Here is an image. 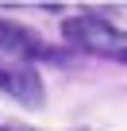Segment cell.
<instances>
[{"mask_svg": "<svg viewBox=\"0 0 127 131\" xmlns=\"http://www.w3.org/2000/svg\"><path fill=\"white\" fill-rule=\"evenodd\" d=\"M0 54H4L8 62H27V58L46 54V46H42L27 27H19V23H12V19H0Z\"/></svg>", "mask_w": 127, "mask_h": 131, "instance_id": "obj_3", "label": "cell"}, {"mask_svg": "<svg viewBox=\"0 0 127 131\" xmlns=\"http://www.w3.org/2000/svg\"><path fill=\"white\" fill-rule=\"evenodd\" d=\"M0 93H8L12 100H23V104H42L46 96L42 77L27 62H0Z\"/></svg>", "mask_w": 127, "mask_h": 131, "instance_id": "obj_2", "label": "cell"}, {"mask_svg": "<svg viewBox=\"0 0 127 131\" xmlns=\"http://www.w3.org/2000/svg\"><path fill=\"white\" fill-rule=\"evenodd\" d=\"M119 58H123V62H127V50H123V54H119Z\"/></svg>", "mask_w": 127, "mask_h": 131, "instance_id": "obj_5", "label": "cell"}, {"mask_svg": "<svg viewBox=\"0 0 127 131\" xmlns=\"http://www.w3.org/2000/svg\"><path fill=\"white\" fill-rule=\"evenodd\" d=\"M4 131H31V127H12V123H8V127H4Z\"/></svg>", "mask_w": 127, "mask_h": 131, "instance_id": "obj_4", "label": "cell"}, {"mask_svg": "<svg viewBox=\"0 0 127 131\" xmlns=\"http://www.w3.org/2000/svg\"><path fill=\"white\" fill-rule=\"evenodd\" d=\"M62 35H66L73 46L100 50V54H116V58L123 54V42H127V35L119 27H112L108 19H100V16H73V19L62 23Z\"/></svg>", "mask_w": 127, "mask_h": 131, "instance_id": "obj_1", "label": "cell"}]
</instances>
